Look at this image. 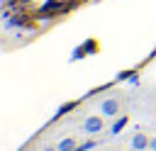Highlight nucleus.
<instances>
[{"instance_id":"39448f33","label":"nucleus","mask_w":156,"mask_h":151,"mask_svg":"<svg viewBox=\"0 0 156 151\" xmlns=\"http://www.w3.org/2000/svg\"><path fill=\"white\" fill-rule=\"evenodd\" d=\"M56 146H58V151H73V149L78 146V141H76L73 136H66V139H61Z\"/></svg>"},{"instance_id":"1a4fd4ad","label":"nucleus","mask_w":156,"mask_h":151,"mask_svg":"<svg viewBox=\"0 0 156 151\" xmlns=\"http://www.w3.org/2000/svg\"><path fill=\"white\" fill-rule=\"evenodd\" d=\"M149 151H156V136H151V141H149Z\"/></svg>"},{"instance_id":"0eeeda50","label":"nucleus","mask_w":156,"mask_h":151,"mask_svg":"<svg viewBox=\"0 0 156 151\" xmlns=\"http://www.w3.org/2000/svg\"><path fill=\"white\" fill-rule=\"evenodd\" d=\"M127 83H129V85H139V73H134V71H132V76L127 78Z\"/></svg>"},{"instance_id":"f257e3e1","label":"nucleus","mask_w":156,"mask_h":151,"mask_svg":"<svg viewBox=\"0 0 156 151\" xmlns=\"http://www.w3.org/2000/svg\"><path fill=\"white\" fill-rule=\"evenodd\" d=\"M102 129H105V117H102V114H90V117H85L83 124H80V132L88 134V136H98Z\"/></svg>"},{"instance_id":"423d86ee","label":"nucleus","mask_w":156,"mask_h":151,"mask_svg":"<svg viewBox=\"0 0 156 151\" xmlns=\"http://www.w3.org/2000/svg\"><path fill=\"white\" fill-rule=\"evenodd\" d=\"M73 107H76V102H66V105H61V107H58V112H56V117H61V114H66V112H71Z\"/></svg>"},{"instance_id":"7ed1b4c3","label":"nucleus","mask_w":156,"mask_h":151,"mask_svg":"<svg viewBox=\"0 0 156 151\" xmlns=\"http://www.w3.org/2000/svg\"><path fill=\"white\" fill-rule=\"evenodd\" d=\"M149 141H151V139H149L144 132H134L132 139H129V149H132V151H146V149H149Z\"/></svg>"},{"instance_id":"20e7f679","label":"nucleus","mask_w":156,"mask_h":151,"mask_svg":"<svg viewBox=\"0 0 156 151\" xmlns=\"http://www.w3.org/2000/svg\"><path fill=\"white\" fill-rule=\"evenodd\" d=\"M127 124H129V117H124V114H122V117H117V119L110 124V134H112V136H117V134H119Z\"/></svg>"},{"instance_id":"6e6552de","label":"nucleus","mask_w":156,"mask_h":151,"mask_svg":"<svg viewBox=\"0 0 156 151\" xmlns=\"http://www.w3.org/2000/svg\"><path fill=\"white\" fill-rule=\"evenodd\" d=\"M41 151H58V146H54V144H46V146H41Z\"/></svg>"},{"instance_id":"f03ea898","label":"nucleus","mask_w":156,"mask_h":151,"mask_svg":"<svg viewBox=\"0 0 156 151\" xmlns=\"http://www.w3.org/2000/svg\"><path fill=\"white\" fill-rule=\"evenodd\" d=\"M98 110L102 117H117L122 110V102H119V97H105V100H100Z\"/></svg>"}]
</instances>
